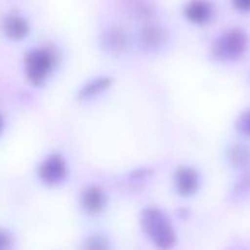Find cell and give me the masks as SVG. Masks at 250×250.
<instances>
[{"label": "cell", "instance_id": "obj_1", "mask_svg": "<svg viewBox=\"0 0 250 250\" xmlns=\"http://www.w3.org/2000/svg\"><path fill=\"white\" fill-rule=\"evenodd\" d=\"M141 228L154 247L171 249L177 243V233L170 218L160 208H146L141 214Z\"/></svg>", "mask_w": 250, "mask_h": 250}, {"label": "cell", "instance_id": "obj_2", "mask_svg": "<svg viewBox=\"0 0 250 250\" xmlns=\"http://www.w3.org/2000/svg\"><path fill=\"white\" fill-rule=\"evenodd\" d=\"M55 62L57 57L50 48H35L28 52L24 60V70L29 83L35 86H42L53 70Z\"/></svg>", "mask_w": 250, "mask_h": 250}, {"label": "cell", "instance_id": "obj_3", "mask_svg": "<svg viewBox=\"0 0 250 250\" xmlns=\"http://www.w3.org/2000/svg\"><path fill=\"white\" fill-rule=\"evenodd\" d=\"M249 46V38L242 29H229L223 33L212 45V57L216 60H238Z\"/></svg>", "mask_w": 250, "mask_h": 250}, {"label": "cell", "instance_id": "obj_4", "mask_svg": "<svg viewBox=\"0 0 250 250\" xmlns=\"http://www.w3.org/2000/svg\"><path fill=\"white\" fill-rule=\"evenodd\" d=\"M38 177L45 185H60L67 178V163L60 154H52L38 167Z\"/></svg>", "mask_w": 250, "mask_h": 250}, {"label": "cell", "instance_id": "obj_5", "mask_svg": "<svg viewBox=\"0 0 250 250\" xmlns=\"http://www.w3.org/2000/svg\"><path fill=\"white\" fill-rule=\"evenodd\" d=\"M201 187V175L190 167H180L175 171V188L184 197H190Z\"/></svg>", "mask_w": 250, "mask_h": 250}, {"label": "cell", "instance_id": "obj_6", "mask_svg": "<svg viewBox=\"0 0 250 250\" xmlns=\"http://www.w3.org/2000/svg\"><path fill=\"white\" fill-rule=\"evenodd\" d=\"M185 18L197 26H202L212 19V5L208 0H188L184 9Z\"/></svg>", "mask_w": 250, "mask_h": 250}, {"label": "cell", "instance_id": "obj_7", "mask_svg": "<svg viewBox=\"0 0 250 250\" xmlns=\"http://www.w3.org/2000/svg\"><path fill=\"white\" fill-rule=\"evenodd\" d=\"M81 206H83L84 211L91 212V214L101 212L106 208V194H104L103 188L96 187V185L87 187L81 195Z\"/></svg>", "mask_w": 250, "mask_h": 250}, {"label": "cell", "instance_id": "obj_8", "mask_svg": "<svg viewBox=\"0 0 250 250\" xmlns=\"http://www.w3.org/2000/svg\"><path fill=\"white\" fill-rule=\"evenodd\" d=\"M2 31L7 38L14 40V42H19V40L26 38L29 33V26L28 21H26L22 16L19 14H9L7 18L2 22Z\"/></svg>", "mask_w": 250, "mask_h": 250}, {"label": "cell", "instance_id": "obj_9", "mask_svg": "<svg viewBox=\"0 0 250 250\" xmlns=\"http://www.w3.org/2000/svg\"><path fill=\"white\" fill-rule=\"evenodd\" d=\"M141 42H143L144 48L156 50L161 43L165 42V33L158 26H146V28L141 31Z\"/></svg>", "mask_w": 250, "mask_h": 250}, {"label": "cell", "instance_id": "obj_10", "mask_svg": "<svg viewBox=\"0 0 250 250\" xmlns=\"http://www.w3.org/2000/svg\"><path fill=\"white\" fill-rule=\"evenodd\" d=\"M110 84H111L110 77H96V79L89 81V83L81 89L79 96L83 98V100H89V98L98 96V94L103 93L104 89H108Z\"/></svg>", "mask_w": 250, "mask_h": 250}, {"label": "cell", "instance_id": "obj_11", "mask_svg": "<svg viewBox=\"0 0 250 250\" xmlns=\"http://www.w3.org/2000/svg\"><path fill=\"white\" fill-rule=\"evenodd\" d=\"M104 48L111 50V52H122L125 48V36L122 31L113 29V31H108L103 38Z\"/></svg>", "mask_w": 250, "mask_h": 250}, {"label": "cell", "instance_id": "obj_12", "mask_svg": "<svg viewBox=\"0 0 250 250\" xmlns=\"http://www.w3.org/2000/svg\"><path fill=\"white\" fill-rule=\"evenodd\" d=\"M228 160L231 161L233 167H245L250 161V153L243 146H233L228 151Z\"/></svg>", "mask_w": 250, "mask_h": 250}, {"label": "cell", "instance_id": "obj_13", "mask_svg": "<svg viewBox=\"0 0 250 250\" xmlns=\"http://www.w3.org/2000/svg\"><path fill=\"white\" fill-rule=\"evenodd\" d=\"M233 195H235L236 199L250 197V171L240 178V182L236 184L235 190H233Z\"/></svg>", "mask_w": 250, "mask_h": 250}, {"label": "cell", "instance_id": "obj_14", "mask_svg": "<svg viewBox=\"0 0 250 250\" xmlns=\"http://www.w3.org/2000/svg\"><path fill=\"white\" fill-rule=\"evenodd\" d=\"M236 129H238L242 134H245V136L250 137V110L243 111L242 117L236 120Z\"/></svg>", "mask_w": 250, "mask_h": 250}, {"label": "cell", "instance_id": "obj_15", "mask_svg": "<svg viewBox=\"0 0 250 250\" xmlns=\"http://www.w3.org/2000/svg\"><path fill=\"white\" fill-rule=\"evenodd\" d=\"M231 4L238 12H243V14L250 12V0H231Z\"/></svg>", "mask_w": 250, "mask_h": 250}, {"label": "cell", "instance_id": "obj_16", "mask_svg": "<svg viewBox=\"0 0 250 250\" xmlns=\"http://www.w3.org/2000/svg\"><path fill=\"white\" fill-rule=\"evenodd\" d=\"M9 243H11V242H9V236L5 235V233L0 231V249H7Z\"/></svg>", "mask_w": 250, "mask_h": 250}, {"label": "cell", "instance_id": "obj_17", "mask_svg": "<svg viewBox=\"0 0 250 250\" xmlns=\"http://www.w3.org/2000/svg\"><path fill=\"white\" fill-rule=\"evenodd\" d=\"M0 132H2V118H0Z\"/></svg>", "mask_w": 250, "mask_h": 250}]
</instances>
